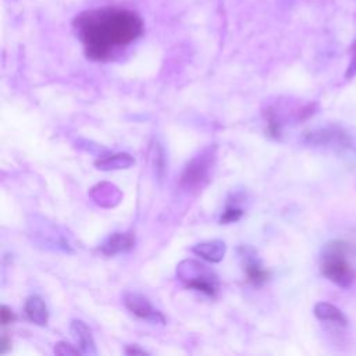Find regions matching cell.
I'll use <instances>...</instances> for the list:
<instances>
[{"instance_id":"cell-1","label":"cell","mask_w":356,"mask_h":356,"mask_svg":"<svg viewBox=\"0 0 356 356\" xmlns=\"http://www.w3.org/2000/svg\"><path fill=\"white\" fill-rule=\"evenodd\" d=\"M74 26L86 56L95 61L110 60L118 50L135 42L143 29L136 13L117 7L85 11L76 15Z\"/></svg>"},{"instance_id":"cell-2","label":"cell","mask_w":356,"mask_h":356,"mask_svg":"<svg viewBox=\"0 0 356 356\" xmlns=\"http://www.w3.org/2000/svg\"><path fill=\"white\" fill-rule=\"evenodd\" d=\"M355 253L356 248L345 241H331L325 243L320 254L323 275L341 288H349L355 282L356 273L348 257Z\"/></svg>"},{"instance_id":"cell-3","label":"cell","mask_w":356,"mask_h":356,"mask_svg":"<svg viewBox=\"0 0 356 356\" xmlns=\"http://www.w3.org/2000/svg\"><path fill=\"white\" fill-rule=\"evenodd\" d=\"M177 278L189 289L199 291L207 296H216L218 292V277L206 264L185 259L177 266Z\"/></svg>"},{"instance_id":"cell-4","label":"cell","mask_w":356,"mask_h":356,"mask_svg":"<svg viewBox=\"0 0 356 356\" xmlns=\"http://www.w3.org/2000/svg\"><path fill=\"white\" fill-rule=\"evenodd\" d=\"M216 147H207L197 156L191 159L179 175V185L185 189L202 188L210 177V170L214 164Z\"/></svg>"},{"instance_id":"cell-5","label":"cell","mask_w":356,"mask_h":356,"mask_svg":"<svg viewBox=\"0 0 356 356\" xmlns=\"http://www.w3.org/2000/svg\"><path fill=\"white\" fill-rule=\"evenodd\" d=\"M352 135L337 127H324L303 134V142L309 146L330 147L335 150H349Z\"/></svg>"},{"instance_id":"cell-6","label":"cell","mask_w":356,"mask_h":356,"mask_svg":"<svg viewBox=\"0 0 356 356\" xmlns=\"http://www.w3.org/2000/svg\"><path fill=\"white\" fill-rule=\"evenodd\" d=\"M122 303L138 318L146 320L152 324H165V317L163 316V313L156 307H153L149 299L138 292H132V291L124 292Z\"/></svg>"},{"instance_id":"cell-7","label":"cell","mask_w":356,"mask_h":356,"mask_svg":"<svg viewBox=\"0 0 356 356\" xmlns=\"http://www.w3.org/2000/svg\"><path fill=\"white\" fill-rule=\"evenodd\" d=\"M238 253L248 281L256 286L266 284L270 278V271L263 267V263L259 259L257 252L249 245H242L239 246Z\"/></svg>"},{"instance_id":"cell-8","label":"cell","mask_w":356,"mask_h":356,"mask_svg":"<svg viewBox=\"0 0 356 356\" xmlns=\"http://www.w3.org/2000/svg\"><path fill=\"white\" fill-rule=\"evenodd\" d=\"M135 234L134 231L125 232H113L108 235L104 242L100 245V252L106 256H114L118 253H125L135 246Z\"/></svg>"},{"instance_id":"cell-9","label":"cell","mask_w":356,"mask_h":356,"mask_svg":"<svg viewBox=\"0 0 356 356\" xmlns=\"http://www.w3.org/2000/svg\"><path fill=\"white\" fill-rule=\"evenodd\" d=\"M89 196L92 197V200L99 204L100 207H114L117 206L121 199H122V193L121 191L110 184V182H99L96 184L90 191H89Z\"/></svg>"},{"instance_id":"cell-10","label":"cell","mask_w":356,"mask_h":356,"mask_svg":"<svg viewBox=\"0 0 356 356\" xmlns=\"http://www.w3.org/2000/svg\"><path fill=\"white\" fill-rule=\"evenodd\" d=\"M70 331H71V335L74 337L81 353L89 355V356L97 355V348H96L93 335H92L89 327L82 320H76V318L71 320Z\"/></svg>"},{"instance_id":"cell-11","label":"cell","mask_w":356,"mask_h":356,"mask_svg":"<svg viewBox=\"0 0 356 356\" xmlns=\"http://www.w3.org/2000/svg\"><path fill=\"white\" fill-rule=\"evenodd\" d=\"M26 318L39 325V327H46L47 321H49V309L46 302L43 300V298H40L39 295H31L26 298L25 300V306H24Z\"/></svg>"},{"instance_id":"cell-12","label":"cell","mask_w":356,"mask_h":356,"mask_svg":"<svg viewBox=\"0 0 356 356\" xmlns=\"http://www.w3.org/2000/svg\"><path fill=\"white\" fill-rule=\"evenodd\" d=\"M192 252L196 256H200L203 260L210 261V263H220L227 252V245L224 241L220 239H213V241H206L196 243L192 248Z\"/></svg>"},{"instance_id":"cell-13","label":"cell","mask_w":356,"mask_h":356,"mask_svg":"<svg viewBox=\"0 0 356 356\" xmlns=\"http://www.w3.org/2000/svg\"><path fill=\"white\" fill-rule=\"evenodd\" d=\"M135 164V159L128 153H113L104 154L95 160V167L100 171H115L125 170Z\"/></svg>"},{"instance_id":"cell-14","label":"cell","mask_w":356,"mask_h":356,"mask_svg":"<svg viewBox=\"0 0 356 356\" xmlns=\"http://www.w3.org/2000/svg\"><path fill=\"white\" fill-rule=\"evenodd\" d=\"M314 316L321 320V321H332L338 325H346L348 324V318L346 316L332 303L328 302H318L314 309Z\"/></svg>"},{"instance_id":"cell-15","label":"cell","mask_w":356,"mask_h":356,"mask_svg":"<svg viewBox=\"0 0 356 356\" xmlns=\"http://www.w3.org/2000/svg\"><path fill=\"white\" fill-rule=\"evenodd\" d=\"M264 120H266V131L271 138H280L282 134V125L284 122L281 121L278 113L275 108L268 107L264 111Z\"/></svg>"},{"instance_id":"cell-16","label":"cell","mask_w":356,"mask_h":356,"mask_svg":"<svg viewBox=\"0 0 356 356\" xmlns=\"http://www.w3.org/2000/svg\"><path fill=\"white\" fill-rule=\"evenodd\" d=\"M150 160H152V164H153V168H154V172L156 175L161 179L163 175H164V170H165V161H164V152H163V147L160 146L159 142H152L150 145Z\"/></svg>"},{"instance_id":"cell-17","label":"cell","mask_w":356,"mask_h":356,"mask_svg":"<svg viewBox=\"0 0 356 356\" xmlns=\"http://www.w3.org/2000/svg\"><path fill=\"white\" fill-rule=\"evenodd\" d=\"M243 216V209L238 204L236 197L234 200H229L220 217V224H229L238 221Z\"/></svg>"},{"instance_id":"cell-18","label":"cell","mask_w":356,"mask_h":356,"mask_svg":"<svg viewBox=\"0 0 356 356\" xmlns=\"http://www.w3.org/2000/svg\"><path fill=\"white\" fill-rule=\"evenodd\" d=\"M53 350H54L56 355H61V356H65V355L70 356V355H79V353H81L79 348H74L71 343H68V342H65V341L57 342V343L54 345Z\"/></svg>"},{"instance_id":"cell-19","label":"cell","mask_w":356,"mask_h":356,"mask_svg":"<svg viewBox=\"0 0 356 356\" xmlns=\"http://www.w3.org/2000/svg\"><path fill=\"white\" fill-rule=\"evenodd\" d=\"M353 76H356V39L352 44V56L345 71V79H352Z\"/></svg>"},{"instance_id":"cell-20","label":"cell","mask_w":356,"mask_h":356,"mask_svg":"<svg viewBox=\"0 0 356 356\" xmlns=\"http://www.w3.org/2000/svg\"><path fill=\"white\" fill-rule=\"evenodd\" d=\"M0 321H1V325H4V327L15 321L14 312L8 306H6V305H3L0 307Z\"/></svg>"},{"instance_id":"cell-21","label":"cell","mask_w":356,"mask_h":356,"mask_svg":"<svg viewBox=\"0 0 356 356\" xmlns=\"http://www.w3.org/2000/svg\"><path fill=\"white\" fill-rule=\"evenodd\" d=\"M125 353L129 355V356H132V355H149L147 350L139 348L138 345H128V346L125 348Z\"/></svg>"},{"instance_id":"cell-22","label":"cell","mask_w":356,"mask_h":356,"mask_svg":"<svg viewBox=\"0 0 356 356\" xmlns=\"http://www.w3.org/2000/svg\"><path fill=\"white\" fill-rule=\"evenodd\" d=\"M11 346V341L8 339V337L4 334L0 339V348H1V353H6Z\"/></svg>"},{"instance_id":"cell-23","label":"cell","mask_w":356,"mask_h":356,"mask_svg":"<svg viewBox=\"0 0 356 356\" xmlns=\"http://www.w3.org/2000/svg\"><path fill=\"white\" fill-rule=\"evenodd\" d=\"M349 150H352V152L356 154V136H353V135H352V139H350Z\"/></svg>"}]
</instances>
